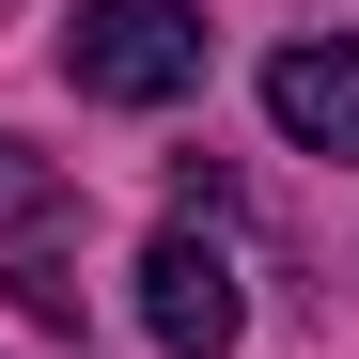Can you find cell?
<instances>
[{
	"mask_svg": "<svg viewBox=\"0 0 359 359\" xmlns=\"http://www.w3.org/2000/svg\"><path fill=\"white\" fill-rule=\"evenodd\" d=\"M266 126H281L297 156H359V47H344V32L266 63Z\"/></svg>",
	"mask_w": 359,
	"mask_h": 359,
	"instance_id": "obj_3",
	"label": "cell"
},
{
	"mask_svg": "<svg viewBox=\"0 0 359 359\" xmlns=\"http://www.w3.org/2000/svg\"><path fill=\"white\" fill-rule=\"evenodd\" d=\"M141 328H156L172 359H234L250 297H234V250H219V234H188V219H172L156 250H141Z\"/></svg>",
	"mask_w": 359,
	"mask_h": 359,
	"instance_id": "obj_2",
	"label": "cell"
},
{
	"mask_svg": "<svg viewBox=\"0 0 359 359\" xmlns=\"http://www.w3.org/2000/svg\"><path fill=\"white\" fill-rule=\"evenodd\" d=\"M16 219H47V156H16V141H0V234H16Z\"/></svg>",
	"mask_w": 359,
	"mask_h": 359,
	"instance_id": "obj_4",
	"label": "cell"
},
{
	"mask_svg": "<svg viewBox=\"0 0 359 359\" xmlns=\"http://www.w3.org/2000/svg\"><path fill=\"white\" fill-rule=\"evenodd\" d=\"M63 79L94 109H172L203 79V16H188V0H79V16H63Z\"/></svg>",
	"mask_w": 359,
	"mask_h": 359,
	"instance_id": "obj_1",
	"label": "cell"
}]
</instances>
